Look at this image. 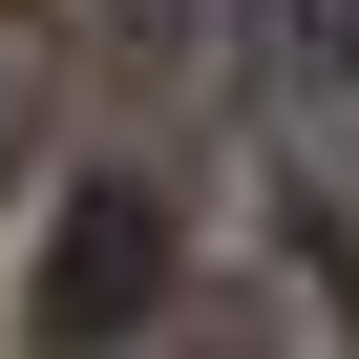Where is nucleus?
<instances>
[{
    "instance_id": "nucleus-1",
    "label": "nucleus",
    "mask_w": 359,
    "mask_h": 359,
    "mask_svg": "<svg viewBox=\"0 0 359 359\" xmlns=\"http://www.w3.org/2000/svg\"><path fill=\"white\" fill-rule=\"evenodd\" d=\"M191 296V254H169V191H64V254H43V338L64 359H106L127 317H169Z\"/></svg>"
},
{
    "instance_id": "nucleus-2",
    "label": "nucleus",
    "mask_w": 359,
    "mask_h": 359,
    "mask_svg": "<svg viewBox=\"0 0 359 359\" xmlns=\"http://www.w3.org/2000/svg\"><path fill=\"white\" fill-rule=\"evenodd\" d=\"M233 85L296 169H359V0H233Z\"/></svg>"
},
{
    "instance_id": "nucleus-3",
    "label": "nucleus",
    "mask_w": 359,
    "mask_h": 359,
    "mask_svg": "<svg viewBox=\"0 0 359 359\" xmlns=\"http://www.w3.org/2000/svg\"><path fill=\"white\" fill-rule=\"evenodd\" d=\"M148 359H296V317H254V296H169Z\"/></svg>"
}]
</instances>
